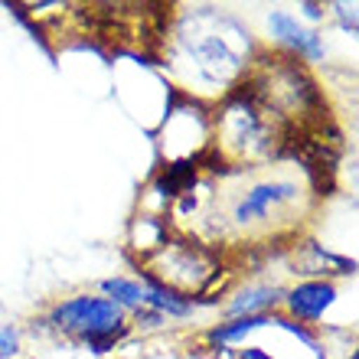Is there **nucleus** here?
Returning <instances> with one entry per match:
<instances>
[{"label":"nucleus","mask_w":359,"mask_h":359,"mask_svg":"<svg viewBox=\"0 0 359 359\" xmlns=\"http://www.w3.org/2000/svg\"><path fill=\"white\" fill-rule=\"evenodd\" d=\"M262 327H278V313H258V317H232V320H222L216 327H209L206 340L212 346H232V343H242L248 333L262 330Z\"/></svg>","instance_id":"1a4fd4ad"},{"label":"nucleus","mask_w":359,"mask_h":359,"mask_svg":"<svg viewBox=\"0 0 359 359\" xmlns=\"http://www.w3.org/2000/svg\"><path fill=\"white\" fill-rule=\"evenodd\" d=\"M337 304V284L330 278H307V281H297L294 287H287L281 297L284 317L294 323H317L323 320V313Z\"/></svg>","instance_id":"0eeeda50"},{"label":"nucleus","mask_w":359,"mask_h":359,"mask_svg":"<svg viewBox=\"0 0 359 359\" xmlns=\"http://www.w3.org/2000/svg\"><path fill=\"white\" fill-rule=\"evenodd\" d=\"M255 43L232 13L216 7L183 10L167 33V66L193 102L232 95L255 62Z\"/></svg>","instance_id":"f257e3e1"},{"label":"nucleus","mask_w":359,"mask_h":359,"mask_svg":"<svg viewBox=\"0 0 359 359\" xmlns=\"http://www.w3.org/2000/svg\"><path fill=\"white\" fill-rule=\"evenodd\" d=\"M268 33L278 46L284 49V56H294L297 62H323L327 56V43L317 29L304 27L301 20L287 13V10H271V17H268Z\"/></svg>","instance_id":"423d86ee"},{"label":"nucleus","mask_w":359,"mask_h":359,"mask_svg":"<svg viewBox=\"0 0 359 359\" xmlns=\"http://www.w3.org/2000/svg\"><path fill=\"white\" fill-rule=\"evenodd\" d=\"M236 359H274L268 350H262V346H245V350H238Z\"/></svg>","instance_id":"f8f14e48"},{"label":"nucleus","mask_w":359,"mask_h":359,"mask_svg":"<svg viewBox=\"0 0 359 359\" xmlns=\"http://www.w3.org/2000/svg\"><path fill=\"white\" fill-rule=\"evenodd\" d=\"M141 268L147 281L161 284L173 294H183L189 301L206 291L219 274L216 252L196 238H163L154 252L141 255Z\"/></svg>","instance_id":"39448f33"},{"label":"nucleus","mask_w":359,"mask_h":359,"mask_svg":"<svg viewBox=\"0 0 359 359\" xmlns=\"http://www.w3.org/2000/svg\"><path fill=\"white\" fill-rule=\"evenodd\" d=\"M20 356V330L17 327H0V359Z\"/></svg>","instance_id":"9b49d317"},{"label":"nucleus","mask_w":359,"mask_h":359,"mask_svg":"<svg viewBox=\"0 0 359 359\" xmlns=\"http://www.w3.org/2000/svg\"><path fill=\"white\" fill-rule=\"evenodd\" d=\"M304 13H307L311 20H320V17H323V10L317 7V4H304Z\"/></svg>","instance_id":"ddd939ff"},{"label":"nucleus","mask_w":359,"mask_h":359,"mask_svg":"<svg viewBox=\"0 0 359 359\" xmlns=\"http://www.w3.org/2000/svg\"><path fill=\"white\" fill-rule=\"evenodd\" d=\"M284 137V124L258 102L245 86H238L212 114V151L229 167H255L274 157Z\"/></svg>","instance_id":"7ed1b4c3"},{"label":"nucleus","mask_w":359,"mask_h":359,"mask_svg":"<svg viewBox=\"0 0 359 359\" xmlns=\"http://www.w3.org/2000/svg\"><path fill=\"white\" fill-rule=\"evenodd\" d=\"M102 294L118 304L124 313L147 307V287H144L141 278H108V281H102Z\"/></svg>","instance_id":"9d476101"},{"label":"nucleus","mask_w":359,"mask_h":359,"mask_svg":"<svg viewBox=\"0 0 359 359\" xmlns=\"http://www.w3.org/2000/svg\"><path fill=\"white\" fill-rule=\"evenodd\" d=\"M46 323L56 333L79 340L92 353H111L128 337V313L104 294H76L49 307Z\"/></svg>","instance_id":"20e7f679"},{"label":"nucleus","mask_w":359,"mask_h":359,"mask_svg":"<svg viewBox=\"0 0 359 359\" xmlns=\"http://www.w3.org/2000/svg\"><path fill=\"white\" fill-rule=\"evenodd\" d=\"M350 359H359V353H356V350H353V353H350Z\"/></svg>","instance_id":"4468645a"},{"label":"nucleus","mask_w":359,"mask_h":359,"mask_svg":"<svg viewBox=\"0 0 359 359\" xmlns=\"http://www.w3.org/2000/svg\"><path fill=\"white\" fill-rule=\"evenodd\" d=\"M311 209V189L297 177H258L229 199L219 236L242 242H265L304 222Z\"/></svg>","instance_id":"f03ea898"},{"label":"nucleus","mask_w":359,"mask_h":359,"mask_svg":"<svg viewBox=\"0 0 359 359\" xmlns=\"http://www.w3.org/2000/svg\"><path fill=\"white\" fill-rule=\"evenodd\" d=\"M281 297H284V287H274V284H248V287L232 294V301L226 304V320H232V317L274 313L281 307Z\"/></svg>","instance_id":"6e6552de"}]
</instances>
